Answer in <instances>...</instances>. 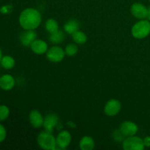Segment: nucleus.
I'll list each match as a JSON object with an SVG mask.
<instances>
[{"label": "nucleus", "instance_id": "nucleus-12", "mask_svg": "<svg viewBox=\"0 0 150 150\" xmlns=\"http://www.w3.org/2000/svg\"><path fill=\"white\" fill-rule=\"evenodd\" d=\"M31 50L35 54L41 55V54H46L48 49V44L45 41L40 39H36L30 45Z\"/></svg>", "mask_w": 150, "mask_h": 150}, {"label": "nucleus", "instance_id": "nucleus-4", "mask_svg": "<svg viewBox=\"0 0 150 150\" xmlns=\"http://www.w3.org/2000/svg\"><path fill=\"white\" fill-rule=\"evenodd\" d=\"M124 150H143L145 148L144 141L139 136H127L122 142Z\"/></svg>", "mask_w": 150, "mask_h": 150}, {"label": "nucleus", "instance_id": "nucleus-13", "mask_svg": "<svg viewBox=\"0 0 150 150\" xmlns=\"http://www.w3.org/2000/svg\"><path fill=\"white\" fill-rule=\"evenodd\" d=\"M37 39V33L35 30H25L20 35V41L23 46L30 47L31 44Z\"/></svg>", "mask_w": 150, "mask_h": 150}, {"label": "nucleus", "instance_id": "nucleus-9", "mask_svg": "<svg viewBox=\"0 0 150 150\" xmlns=\"http://www.w3.org/2000/svg\"><path fill=\"white\" fill-rule=\"evenodd\" d=\"M130 13L133 17L139 20L146 19L147 16V7L140 2L133 3L130 7Z\"/></svg>", "mask_w": 150, "mask_h": 150}, {"label": "nucleus", "instance_id": "nucleus-3", "mask_svg": "<svg viewBox=\"0 0 150 150\" xmlns=\"http://www.w3.org/2000/svg\"><path fill=\"white\" fill-rule=\"evenodd\" d=\"M38 144L40 148L45 150H56L57 148L56 138L51 133L42 131L38 135Z\"/></svg>", "mask_w": 150, "mask_h": 150}, {"label": "nucleus", "instance_id": "nucleus-2", "mask_svg": "<svg viewBox=\"0 0 150 150\" xmlns=\"http://www.w3.org/2000/svg\"><path fill=\"white\" fill-rule=\"evenodd\" d=\"M131 34L136 39H144L150 35V21L147 19H142L135 23L131 29Z\"/></svg>", "mask_w": 150, "mask_h": 150}, {"label": "nucleus", "instance_id": "nucleus-29", "mask_svg": "<svg viewBox=\"0 0 150 150\" xmlns=\"http://www.w3.org/2000/svg\"><path fill=\"white\" fill-rule=\"evenodd\" d=\"M149 1H150V0H149Z\"/></svg>", "mask_w": 150, "mask_h": 150}, {"label": "nucleus", "instance_id": "nucleus-22", "mask_svg": "<svg viewBox=\"0 0 150 150\" xmlns=\"http://www.w3.org/2000/svg\"><path fill=\"white\" fill-rule=\"evenodd\" d=\"M10 115V109L7 105H0V122L7 119Z\"/></svg>", "mask_w": 150, "mask_h": 150}, {"label": "nucleus", "instance_id": "nucleus-17", "mask_svg": "<svg viewBox=\"0 0 150 150\" xmlns=\"http://www.w3.org/2000/svg\"><path fill=\"white\" fill-rule=\"evenodd\" d=\"M15 64H16V61H15L14 58L9 55L2 57L1 61H0V64L5 70H11V69H13L14 67Z\"/></svg>", "mask_w": 150, "mask_h": 150}, {"label": "nucleus", "instance_id": "nucleus-23", "mask_svg": "<svg viewBox=\"0 0 150 150\" xmlns=\"http://www.w3.org/2000/svg\"><path fill=\"white\" fill-rule=\"evenodd\" d=\"M113 138H114V139L116 142H121L124 141V139H125L126 136H125L122 133V132L119 129V130H114V133H113Z\"/></svg>", "mask_w": 150, "mask_h": 150}, {"label": "nucleus", "instance_id": "nucleus-5", "mask_svg": "<svg viewBox=\"0 0 150 150\" xmlns=\"http://www.w3.org/2000/svg\"><path fill=\"white\" fill-rule=\"evenodd\" d=\"M65 55L64 50L58 45L52 46L48 49L46 52V57L48 61L54 63L60 62L62 61Z\"/></svg>", "mask_w": 150, "mask_h": 150}, {"label": "nucleus", "instance_id": "nucleus-27", "mask_svg": "<svg viewBox=\"0 0 150 150\" xmlns=\"http://www.w3.org/2000/svg\"><path fill=\"white\" fill-rule=\"evenodd\" d=\"M67 125H70L72 127H76V125L73 124V123L72 122H67Z\"/></svg>", "mask_w": 150, "mask_h": 150}, {"label": "nucleus", "instance_id": "nucleus-10", "mask_svg": "<svg viewBox=\"0 0 150 150\" xmlns=\"http://www.w3.org/2000/svg\"><path fill=\"white\" fill-rule=\"evenodd\" d=\"M120 130L127 137V136H135L139 130V127L137 125L133 122L125 121L120 125Z\"/></svg>", "mask_w": 150, "mask_h": 150}, {"label": "nucleus", "instance_id": "nucleus-16", "mask_svg": "<svg viewBox=\"0 0 150 150\" xmlns=\"http://www.w3.org/2000/svg\"><path fill=\"white\" fill-rule=\"evenodd\" d=\"M79 23L75 19H71L69 20L64 25V30L66 33L73 35L74 32L79 30Z\"/></svg>", "mask_w": 150, "mask_h": 150}, {"label": "nucleus", "instance_id": "nucleus-7", "mask_svg": "<svg viewBox=\"0 0 150 150\" xmlns=\"http://www.w3.org/2000/svg\"><path fill=\"white\" fill-rule=\"evenodd\" d=\"M71 134L67 130H62L56 138L57 146L60 149H65L71 143Z\"/></svg>", "mask_w": 150, "mask_h": 150}, {"label": "nucleus", "instance_id": "nucleus-26", "mask_svg": "<svg viewBox=\"0 0 150 150\" xmlns=\"http://www.w3.org/2000/svg\"><path fill=\"white\" fill-rule=\"evenodd\" d=\"M146 19L150 21V6L147 7V16H146Z\"/></svg>", "mask_w": 150, "mask_h": 150}, {"label": "nucleus", "instance_id": "nucleus-21", "mask_svg": "<svg viewBox=\"0 0 150 150\" xmlns=\"http://www.w3.org/2000/svg\"><path fill=\"white\" fill-rule=\"evenodd\" d=\"M78 51H79L78 46L74 43L67 44L65 47V49H64L65 54L68 57H73V56L76 55L78 53Z\"/></svg>", "mask_w": 150, "mask_h": 150}, {"label": "nucleus", "instance_id": "nucleus-6", "mask_svg": "<svg viewBox=\"0 0 150 150\" xmlns=\"http://www.w3.org/2000/svg\"><path fill=\"white\" fill-rule=\"evenodd\" d=\"M122 108V104L117 99L109 100L104 106V112L108 117H115L120 113Z\"/></svg>", "mask_w": 150, "mask_h": 150}, {"label": "nucleus", "instance_id": "nucleus-28", "mask_svg": "<svg viewBox=\"0 0 150 150\" xmlns=\"http://www.w3.org/2000/svg\"><path fill=\"white\" fill-rule=\"evenodd\" d=\"M1 58H2V52H1V48H0V61H1Z\"/></svg>", "mask_w": 150, "mask_h": 150}, {"label": "nucleus", "instance_id": "nucleus-1", "mask_svg": "<svg viewBox=\"0 0 150 150\" xmlns=\"http://www.w3.org/2000/svg\"><path fill=\"white\" fill-rule=\"evenodd\" d=\"M18 21L24 30H35L40 25L42 16L38 10L28 7L21 13Z\"/></svg>", "mask_w": 150, "mask_h": 150}, {"label": "nucleus", "instance_id": "nucleus-18", "mask_svg": "<svg viewBox=\"0 0 150 150\" xmlns=\"http://www.w3.org/2000/svg\"><path fill=\"white\" fill-rule=\"evenodd\" d=\"M64 38H65V35L64 32L59 29L57 32L50 34L49 40L54 44H59L64 40Z\"/></svg>", "mask_w": 150, "mask_h": 150}, {"label": "nucleus", "instance_id": "nucleus-25", "mask_svg": "<svg viewBox=\"0 0 150 150\" xmlns=\"http://www.w3.org/2000/svg\"><path fill=\"white\" fill-rule=\"evenodd\" d=\"M145 147H150V136H147L143 139Z\"/></svg>", "mask_w": 150, "mask_h": 150}, {"label": "nucleus", "instance_id": "nucleus-11", "mask_svg": "<svg viewBox=\"0 0 150 150\" xmlns=\"http://www.w3.org/2000/svg\"><path fill=\"white\" fill-rule=\"evenodd\" d=\"M29 121L34 128H40L43 125L44 117L39 111L34 109L29 113Z\"/></svg>", "mask_w": 150, "mask_h": 150}, {"label": "nucleus", "instance_id": "nucleus-19", "mask_svg": "<svg viewBox=\"0 0 150 150\" xmlns=\"http://www.w3.org/2000/svg\"><path fill=\"white\" fill-rule=\"evenodd\" d=\"M71 35L73 41L76 44L82 45V44H84L86 42V40H87V37H86V35H85L84 32H81V31H76V32H74Z\"/></svg>", "mask_w": 150, "mask_h": 150}, {"label": "nucleus", "instance_id": "nucleus-8", "mask_svg": "<svg viewBox=\"0 0 150 150\" xmlns=\"http://www.w3.org/2000/svg\"><path fill=\"white\" fill-rule=\"evenodd\" d=\"M59 125V117L54 113L48 114L44 117L43 127L45 131L48 133H53L54 128Z\"/></svg>", "mask_w": 150, "mask_h": 150}, {"label": "nucleus", "instance_id": "nucleus-20", "mask_svg": "<svg viewBox=\"0 0 150 150\" xmlns=\"http://www.w3.org/2000/svg\"><path fill=\"white\" fill-rule=\"evenodd\" d=\"M45 28L47 32L50 34H52L54 32L59 30V24L58 22L54 18H49L46 21L45 24Z\"/></svg>", "mask_w": 150, "mask_h": 150}, {"label": "nucleus", "instance_id": "nucleus-14", "mask_svg": "<svg viewBox=\"0 0 150 150\" xmlns=\"http://www.w3.org/2000/svg\"><path fill=\"white\" fill-rule=\"evenodd\" d=\"M15 83V79L11 75L5 74L0 77V88L3 90H10L14 87Z\"/></svg>", "mask_w": 150, "mask_h": 150}, {"label": "nucleus", "instance_id": "nucleus-15", "mask_svg": "<svg viewBox=\"0 0 150 150\" xmlns=\"http://www.w3.org/2000/svg\"><path fill=\"white\" fill-rule=\"evenodd\" d=\"M95 144L93 138L85 136L82 137L79 142V148L81 150H92L95 148Z\"/></svg>", "mask_w": 150, "mask_h": 150}, {"label": "nucleus", "instance_id": "nucleus-24", "mask_svg": "<svg viewBox=\"0 0 150 150\" xmlns=\"http://www.w3.org/2000/svg\"><path fill=\"white\" fill-rule=\"evenodd\" d=\"M7 136V131L4 126L0 124V143L4 142Z\"/></svg>", "mask_w": 150, "mask_h": 150}]
</instances>
